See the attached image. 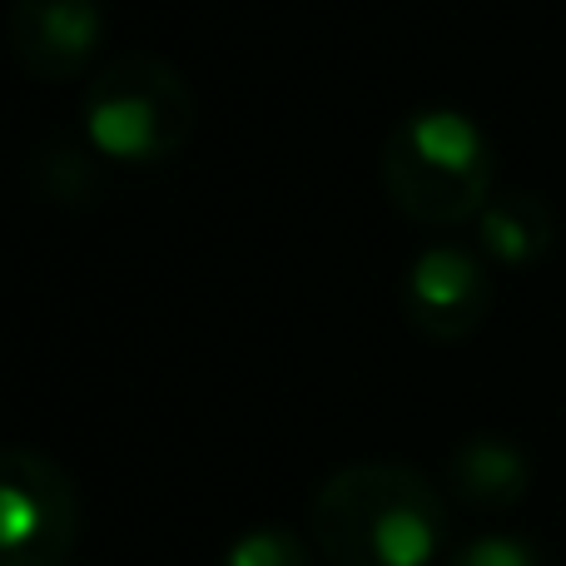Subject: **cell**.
Here are the masks:
<instances>
[{
  "instance_id": "3",
  "label": "cell",
  "mask_w": 566,
  "mask_h": 566,
  "mask_svg": "<svg viewBox=\"0 0 566 566\" xmlns=\"http://www.w3.org/2000/svg\"><path fill=\"white\" fill-rule=\"evenodd\" d=\"M80 125L115 165H165L195 135V90L165 55L129 50L95 70Z\"/></svg>"
},
{
  "instance_id": "8",
  "label": "cell",
  "mask_w": 566,
  "mask_h": 566,
  "mask_svg": "<svg viewBox=\"0 0 566 566\" xmlns=\"http://www.w3.org/2000/svg\"><path fill=\"white\" fill-rule=\"evenodd\" d=\"M557 244V224L552 209L527 189H507L492 195L478 214V249L502 269H532L552 254Z\"/></svg>"
},
{
  "instance_id": "7",
  "label": "cell",
  "mask_w": 566,
  "mask_h": 566,
  "mask_svg": "<svg viewBox=\"0 0 566 566\" xmlns=\"http://www.w3.org/2000/svg\"><path fill=\"white\" fill-rule=\"evenodd\" d=\"M448 488L472 512H512L532 492V458L502 432H472L448 458Z\"/></svg>"
},
{
  "instance_id": "1",
  "label": "cell",
  "mask_w": 566,
  "mask_h": 566,
  "mask_svg": "<svg viewBox=\"0 0 566 566\" xmlns=\"http://www.w3.org/2000/svg\"><path fill=\"white\" fill-rule=\"evenodd\" d=\"M308 527L333 566H432L448 542V502L402 462H353L318 488Z\"/></svg>"
},
{
  "instance_id": "4",
  "label": "cell",
  "mask_w": 566,
  "mask_h": 566,
  "mask_svg": "<svg viewBox=\"0 0 566 566\" xmlns=\"http://www.w3.org/2000/svg\"><path fill=\"white\" fill-rule=\"evenodd\" d=\"M75 532L70 472L35 448H0V566H65Z\"/></svg>"
},
{
  "instance_id": "5",
  "label": "cell",
  "mask_w": 566,
  "mask_h": 566,
  "mask_svg": "<svg viewBox=\"0 0 566 566\" xmlns=\"http://www.w3.org/2000/svg\"><path fill=\"white\" fill-rule=\"evenodd\" d=\"M402 313L432 343H462L492 313V274L472 249L428 244L402 279Z\"/></svg>"
},
{
  "instance_id": "10",
  "label": "cell",
  "mask_w": 566,
  "mask_h": 566,
  "mask_svg": "<svg viewBox=\"0 0 566 566\" xmlns=\"http://www.w3.org/2000/svg\"><path fill=\"white\" fill-rule=\"evenodd\" d=\"M442 566H542V552L527 537H512V532H488V537L462 542Z\"/></svg>"
},
{
  "instance_id": "9",
  "label": "cell",
  "mask_w": 566,
  "mask_h": 566,
  "mask_svg": "<svg viewBox=\"0 0 566 566\" xmlns=\"http://www.w3.org/2000/svg\"><path fill=\"white\" fill-rule=\"evenodd\" d=\"M224 566H313L308 542L283 522H259V527L239 532L224 552Z\"/></svg>"
},
{
  "instance_id": "6",
  "label": "cell",
  "mask_w": 566,
  "mask_h": 566,
  "mask_svg": "<svg viewBox=\"0 0 566 566\" xmlns=\"http://www.w3.org/2000/svg\"><path fill=\"white\" fill-rule=\"evenodd\" d=\"M105 40L99 0H15L10 6V50L20 70L45 85L75 80L95 65Z\"/></svg>"
},
{
  "instance_id": "2",
  "label": "cell",
  "mask_w": 566,
  "mask_h": 566,
  "mask_svg": "<svg viewBox=\"0 0 566 566\" xmlns=\"http://www.w3.org/2000/svg\"><path fill=\"white\" fill-rule=\"evenodd\" d=\"M492 139L462 109L422 105L392 125L378 155L382 195L398 214L428 229H458L492 199Z\"/></svg>"
}]
</instances>
